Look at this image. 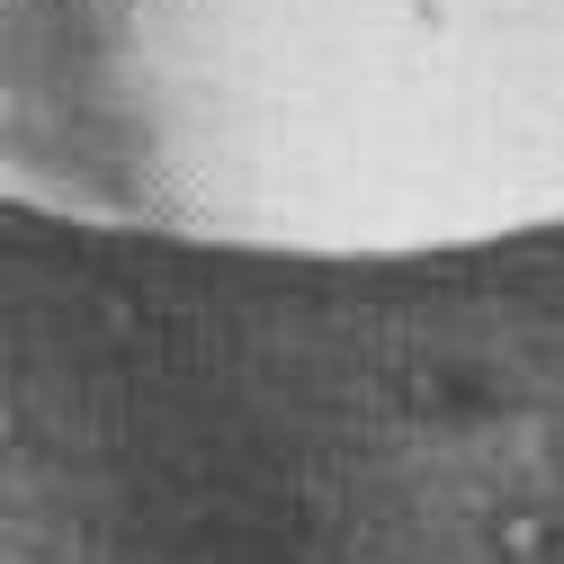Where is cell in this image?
Listing matches in <instances>:
<instances>
[{
  "mask_svg": "<svg viewBox=\"0 0 564 564\" xmlns=\"http://www.w3.org/2000/svg\"><path fill=\"white\" fill-rule=\"evenodd\" d=\"M0 206L260 260L564 234V0H0Z\"/></svg>",
  "mask_w": 564,
  "mask_h": 564,
  "instance_id": "1",
  "label": "cell"
}]
</instances>
